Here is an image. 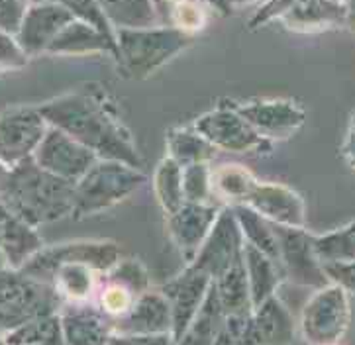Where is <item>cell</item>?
Here are the masks:
<instances>
[{
  "label": "cell",
  "mask_w": 355,
  "mask_h": 345,
  "mask_svg": "<svg viewBox=\"0 0 355 345\" xmlns=\"http://www.w3.org/2000/svg\"><path fill=\"white\" fill-rule=\"evenodd\" d=\"M49 126L80 141L98 159H114L141 169L132 132L122 120L112 94L98 82H89L55 100L37 106Z\"/></svg>",
  "instance_id": "1"
},
{
  "label": "cell",
  "mask_w": 355,
  "mask_h": 345,
  "mask_svg": "<svg viewBox=\"0 0 355 345\" xmlns=\"http://www.w3.org/2000/svg\"><path fill=\"white\" fill-rule=\"evenodd\" d=\"M73 198L75 184L44 171L34 159L14 165L0 179V202L34 228L71 216Z\"/></svg>",
  "instance_id": "2"
},
{
  "label": "cell",
  "mask_w": 355,
  "mask_h": 345,
  "mask_svg": "<svg viewBox=\"0 0 355 345\" xmlns=\"http://www.w3.org/2000/svg\"><path fill=\"white\" fill-rule=\"evenodd\" d=\"M193 42L195 35L177 30L173 26L116 30V63L126 77L141 81L151 77Z\"/></svg>",
  "instance_id": "3"
},
{
  "label": "cell",
  "mask_w": 355,
  "mask_h": 345,
  "mask_svg": "<svg viewBox=\"0 0 355 345\" xmlns=\"http://www.w3.org/2000/svg\"><path fill=\"white\" fill-rule=\"evenodd\" d=\"M146 183L144 169L114 159H98L75 183L73 218L92 216L126 200Z\"/></svg>",
  "instance_id": "4"
},
{
  "label": "cell",
  "mask_w": 355,
  "mask_h": 345,
  "mask_svg": "<svg viewBox=\"0 0 355 345\" xmlns=\"http://www.w3.org/2000/svg\"><path fill=\"white\" fill-rule=\"evenodd\" d=\"M61 299L55 288L22 271H0V334H8L26 322L58 312Z\"/></svg>",
  "instance_id": "5"
},
{
  "label": "cell",
  "mask_w": 355,
  "mask_h": 345,
  "mask_svg": "<svg viewBox=\"0 0 355 345\" xmlns=\"http://www.w3.org/2000/svg\"><path fill=\"white\" fill-rule=\"evenodd\" d=\"M349 322V292L330 281L304 304L300 314V334L309 345H340Z\"/></svg>",
  "instance_id": "6"
},
{
  "label": "cell",
  "mask_w": 355,
  "mask_h": 345,
  "mask_svg": "<svg viewBox=\"0 0 355 345\" xmlns=\"http://www.w3.org/2000/svg\"><path fill=\"white\" fill-rule=\"evenodd\" d=\"M120 261V247L112 242H69L42 247L37 254L24 265V275L32 276L40 283L51 281L53 271L59 265L79 263L89 265L98 275H106Z\"/></svg>",
  "instance_id": "7"
},
{
  "label": "cell",
  "mask_w": 355,
  "mask_h": 345,
  "mask_svg": "<svg viewBox=\"0 0 355 345\" xmlns=\"http://www.w3.org/2000/svg\"><path fill=\"white\" fill-rule=\"evenodd\" d=\"M283 275L300 287L322 288L330 283L314 249V236L306 228L273 224Z\"/></svg>",
  "instance_id": "8"
},
{
  "label": "cell",
  "mask_w": 355,
  "mask_h": 345,
  "mask_svg": "<svg viewBox=\"0 0 355 345\" xmlns=\"http://www.w3.org/2000/svg\"><path fill=\"white\" fill-rule=\"evenodd\" d=\"M191 126L216 150L232 153H265L273 148L269 139L261 138L238 112H234L226 104H220L214 110L198 116Z\"/></svg>",
  "instance_id": "9"
},
{
  "label": "cell",
  "mask_w": 355,
  "mask_h": 345,
  "mask_svg": "<svg viewBox=\"0 0 355 345\" xmlns=\"http://www.w3.org/2000/svg\"><path fill=\"white\" fill-rule=\"evenodd\" d=\"M243 259V236L240 226L232 214V208L222 206L212 230L208 231L207 240L200 245L195 259L189 263L202 275H207L212 283L222 276L230 267L240 263Z\"/></svg>",
  "instance_id": "10"
},
{
  "label": "cell",
  "mask_w": 355,
  "mask_h": 345,
  "mask_svg": "<svg viewBox=\"0 0 355 345\" xmlns=\"http://www.w3.org/2000/svg\"><path fill=\"white\" fill-rule=\"evenodd\" d=\"M228 108H232L250 124V126L269 141H283L288 139L293 134H297L306 120V112L300 104L293 100H222Z\"/></svg>",
  "instance_id": "11"
},
{
  "label": "cell",
  "mask_w": 355,
  "mask_h": 345,
  "mask_svg": "<svg viewBox=\"0 0 355 345\" xmlns=\"http://www.w3.org/2000/svg\"><path fill=\"white\" fill-rule=\"evenodd\" d=\"M49 124L37 108H12L0 116V163L14 167L32 159Z\"/></svg>",
  "instance_id": "12"
},
{
  "label": "cell",
  "mask_w": 355,
  "mask_h": 345,
  "mask_svg": "<svg viewBox=\"0 0 355 345\" xmlns=\"http://www.w3.org/2000/svg\"><path fill=\"white\" fill-rule=\"evenodd\" d=\"M32 159L44 171L73 184L98 161L94 151L53 126L47 127Z\"/></svg>",
  "instance_id": "13"
},
{
  "label": "cell",
  "mask_w": 355,
  "mask_h": 345,
  "mask_svg": "<svg viewBox=\"0 0 355 345\" xmlns=\"http://www.w3.org/2000/svg\"><path fill=\"white\" fill-rule=\"evenodd\" d=\"M210 285H212V281L207 275H202L193 267H187L181 275L171 278L165 287L161 288V292L167 297L169 306H171L173 342H177L183 335L184 330L189 328V324L193 322L196 312L200 310L202 302L207 299Z\"/></svg>",
  "instance_id": "14"
},
{
  "label": "cell",
  "mask_w": 355,
  "mask_h": 345,
  "mask_svg": "<svg viewBox=\"0 0 355 345\" xmlns=\"http://www.w3.org/2000/svg\"><path fill=\"white\" fill-rule=\"evenodd\" d=\"M245 206L253 208L267 222L279 226L304 228L306 222V206L302 196L286 184L257 181L245 200Z\"/></svg>",
  "instance_id": "15"
},
{
  "label": "cell",
  "mask_w": 355,
  "mask_h": 345,
  "mask_svg": "<svg viewBox=\"0 0 355 345\" xmlns=\"http://www.w3.org/2000/svg\"><path fill=\"white\" fill-rule=\"evenodd\" d=\"M220 210H222L220 204L184 202L177 212L167 216L169 233L187 263H191L198 254L200 245L207 240L208 231L212 230L216 222Z\"/></svg>",
  "instance_id": "16"
},
{
  "label": "cell",
  "mask_w": 355,
  "mask_h": 345,
  "mask_svg": "<svg viewBox=\"0 0 355 345\" xmlns=\"http://www.w3.org/2000/svg\"><path fill=\"white\" fill-rule=\"evenodd\" d=\"M171 306L159 290H146L134 300L132 308L112 320V334L157 335L171 334Z\"/></svg>",
  "instance_id": "17"
},
{
  "label": "cell",
  "mask_w": 355,
  "mask_h": 345,
  "mask_svg": "<svg viewBox=\"0 0 355 345\" xmlns=\"http://www.w3.org/2000/svg\"><path fill=\"white\" fill-rule=\"evenodd\" d=\"M75 18L63 6L55 2H37L24 14L18 30V44L24 53L47 51L51 42L61 34V30Z\"/></svg>",
  "instance_id": "18"
},
{
  "label": "cell",
  "mask_w": 355,
  "mask_h": 345,
  "mask_svg": "<svg viewBox=\"0 0 355 345\" xmlns=\"http://www.w3.org/2000/svg\"><path fill=\"white\" fill-rule=\"evenodd\" d=\"M345 0H306L285 12L277 22L295 34H322L345 28Z\"/></svg>",
  "instance_id": "19"
},
{
  "label": "cell",
  "mask_w": 355,
  "mask_h": 345,
  "mask_svg": "<svg viewBox=\"0 0 355 345\" xmlns=\"http://www.w3.org/2000/svg\"><path fill=\"white\" fill-rule=\"evenodd\" d=\"M65 345H108L112 320L98 306L67 304L59 312Z\"/></svg>",
  "instance_id": "20"
},
{
  "label": "cell",
  "mask_w": 355,
  "mask_h": 345,
  "mask_svg": "<svg viewBox=\"0 0 355 345\" xmlns=\"http://www.w3.org/2000/svg\"><path fill=\"white\" fill-rule=\"evenodd\" d=\"M295 320L277 294L253 308L248 322L245 345H291L295 337Z\"/></svg>",
  "instance_id": "21"
},
{
  "label": "cell",
  "mask_w": 355,
  "mask_h": 345,
  "mask_svg": "<svg viewBox=\"0 0 355 345\" xmlns=\"http://www.w3.org/2000/svg\"><path fill=\"white\" fill-rule=\"evenodd\" d=\"M0 247L6 259V267L20 271L42 247L44 242L34 226L10 214L0 202Z\"/></svg>",
  "instance_id": "22"
},
{
  "label": "cell",
  "mask_w": 355,
  "mask_h": 345,
  "mask_svg": "<svg viewBox=\"0 0 355 345\" xmlns=\"http://www.w3.org/2000/svg\"><path fill=\"white\" fill-rule=\"evenodd\" d=\"M49 53L55 55H91V53H106L110 57L118 59V47L114 39L106 37L103 32L92 28L91 24L73 20L61 34L47 47Z\"/></svg>",
  "instance_id": "23"
},
{
  "label": "cell",
  "mask_w": 355,
  "mask_h": 345,
  "mask_svg": "<svg viewBox=\"0 0 355 345\" xmlns=\"http://www.w3.org/2000/svg\"><path fill=\"white\" fill-rule=\"evenodd\" d=\"M243 265L252 292V304L253 308H257L261 302L275 294L285 275L281 265L245 242H243Z\"/></svg>",
  "instance_id": "24"
},
{
  "label": "cell",
  "mask_w": 355,
  "mask_h": 345,
  "mask_svg": "<svg viewBox=\"0 0 355 345\" xmlns=\"http://www.w3.org/2000/svg\"><path fill=\"white\" fill-rule=\"evenodd\" d=\"M49 285L67 304H87L98 292V273L89 265H59L51 275Z\"/></svg>",
  "instance_id": "25"
},
{
  "label": "cell",
  "mask_w": 355,
  "mask_h": 345,
  "mask_svg": "<svg viewBox=\"0 0 355 345\" xmlns=\"http://www.w3.org/2000/svg\"><path fill=\"white\" fill-rule=\"evenodd\" d=\"M96 4L114 30L159 26V12L153 0H96Z\"/></svg>",
  "instance_id": "26"
},
{
  "label": "cell",
  "mask_w": 355,
  "mask_h": 345,
  "mask_svg": "<svg viewBox=\"0 0 355 345\" xmlns=\"http://www.w3.org/2000/svg\"><path fill=\"white\" fill-rule=\"evenodd\" d=\"M212 287L224 316H243L253 312L252 292H250L243 259L234 267H230L224 275L218 276Z\"/></svg>",
  "instance_id": "27"
},
{
  "label": "cell",
  "mask_w": 355,
  "mask_h": 345,
  "mask_svg": "<svg viewBox=\"0 0 355 345\" xmlns=\"http://www.w3.org/2000/svg\"><path fill=\"white\" fill-rule=\"evenodd\" d=\"M257 183L252 171L238 163H226L210 172V188L212 196L220 200V206H238L245 204L252 188Z\"/></svg>",
  "instance_id": "28"
},
{
  "label": "cell",
  "mask_w": 355,
  "mask_h": 345,
  "mask_svg": "<svg viewBox=\"0 0 355 345\" xmlns=\"http://www.w3.org/2000/svg\"><path fill=\"white\" fill-rule=\"evenodd\" d=\"M216 148L208 143L193 126L173 127L167 132V157L181 167L210 163L216 157Z\"/></svg>",
  "instance_id": "29"
},
{
  "label": "cell",
  "mask_w": 355,
  "mask_h": 345,
  "mask_svg": "<svg viewBox=\"0 0 355 345\" xmlns=\"http://www.w3.org/2000/svg\"><path fill=\"white\" fill-rule=\"evenodd\" d=\"M222 324H224V312L218 304L214 287L210 285L200 310L196 312L193 322L189 324V328L175 342V345H216Z\"/></svg>",
  "instance_id": "30"
},
{
  "label": "cell",
  "mask_w": 355,
  "mask_h": 345,
  "mask_svg": "<svg viewBox=\"0 0 355 345\" xmlns=\"http://www.w3.org/2000/svg\"><path fill=\"white\" fill-rule=\"evenodd\" d=\"M232 208V214L240 226L243 242L253 245L255 249H259L261 254L271 257L273 261L279 263V247H277V238L273 231V224L257 214L253 208L245 206V204H238Z\"/></svg>",
  "instance_id": "31"
},
{
  "label": "cell",
  "mask_w": 355,
  "mask_h": 345,
  "mask_svg": "<svg viewBox=\"0 0 355 345\" xmlns=\"http://www.w3.org/2000/svg\"><path fill=\"white\" fill-rule=\"evenodd\" d=\"M153 191L161 210L167 216L177 212L184 204L183 167L173 161L171 157H165L163 161H159L153 175Z\"/></svg>",
  "instance_id": "32"
},
{
  "label": "cell",
  "mask_w": 355,
  "mask_h": 345,
  "mask_svg": "<svg viewBox=\"0 0 355 345\" xmlns=\"http://www.w3.org/2000/svg\"><path fill=\"white\" fill-rule=\"evenodd\" d=\"M8 345H65L59 312L46 314L4 334Z\"/></svg>",
  "instance_id": "33"
},
{
  "label": "cell",
  "mask_w": 355,
  "mask_h": 345,
  "mask_svg": "<svg viewBox=\"0 0 355 345\" xmlns=\"http://www.w3.org/2000/svg\"><path fill=\"white\" fill-rule=\"evenodd\" d=\"M314 249L322 265L355 261V220L338 230L314 236Z\"/></svg>",
  "instance_id": "34"
},
{
  "label": "cell",
  "mask_w": 355,
  "mask_h": 345,
  "mask_svg": "<svg viewBox=\"0 0 355 345\" xmlns=\"http://www.w3.org/2000/svg\"><path fill=\"white\" fill-rule=\"evenodd\" d=\"M37 2H55V4L63 6L65 10L69 12L75 20L91 24L92 28H96L106 37L116 42V30L104 18L103 10L98 8L96 0H37Z\"/></svg>",
  "instance_id": "35"
},
{
  "label": "cell",
  "mask_w": 355,
  "mask_h": 345,
  "mask_svg": "<svg viewBox=\"0 0 355 345\" xmlns=\"http://www.w3.org/2000/svg\"><path fill=\"white\" fill-rule=\"evenodd\" d=\"M171 8V26L183 30L187 34L195 35L200 32L208 22V6L202 0H181Z\"/></svg>",
  "instance_id": "36"
},
{
  "label": "cell",
  "mask_w": 355,
  "mask_h": 345,
  "mask_svg": "<svg viewBox=\"0 0 355 345\" xmlns=\"http://www.w3.org/2000/svg\"><path fill=\"white\" fill-rule=\"evenodd\" d=\"M96 299H98V304H96V306H98L110 320H118V318H122V316L132 308L134 300L138 299V297H136L134 292H130L126 287H122V285H118L114 281H108V278H106V283L103 285V288L96 292Z\"/></svg>",
  "instance_id": "37"
},
{
  "label": "cell",
  "mask_w": 355,
  "mask_h": 345,
  "mask_svg": "<svg viewBox=\"0 0 355 345\" xmlns=\"http://www.w3.org/2000/svg\"><path fill=\"white\" fill-rule=\"evenodd\" d=\"M183 195L184 202L214 204V202H210L212 188H210L208 163H196V165L183 167Z\"/></svg>",
  "instance_id": "38"
},
{
  "label": "cell",
  "mask_w": 355,
  "mask_h": 345,
  "mask_svg": "<svg viewBox=\"0 0 355 345\" xmlns=\"http://www.w3.org/2000/svg\"><path fill=\"white\" fill-rule=\"evenodd\" d=\"M108 281H114L118 285L126 287L130 292L139 297L141 292L149 290V276L146 267L138 259H120L118 263L106 273Z\"/></svg>",
  "instance_id": "39"
},
{
  "label": "cell",
  "mask_w": 355,
  "mask_h": 345,
  "mask_svg": "<svg viewBox=\"0 0 355 345\" xmlns=\"http://www.w3.org/2000/svg\"><path fill=\"white\" fill-rule=\"evenodd\" d=\"M300 2H306V0H265L263 4L255 10L252 20L248 24V28L250 30H259V28H263L267 24L277 22L285 12L295 8Z\"/></svg>",
  "instance_id": "40"
},
{
  "label": "cell",
  "mask_w": 355,
  "mask_h": 345,
  "mask_svg": "<svg viewBox=\"0 0 355 345\" xmlns=\"http://www.w3.org/2000/svg\"><path fill=\"white\" fill-rule=\"evenodd\" d=\"M26 14V0H0V30L12 34L20 30Z\"/></svg>",
  "instance_id": "41"
},
{
  "label": "cell",
  "mask_w": 355,
  "mask_h": 345,
  "mask_svg": "<svg viewBox=\"0 0 355 345\" xmlns=\"http://www.w3.org/2000/svg\"><path fill=\"white\" fill-rule=\"evenodd\" d=\"M26 63V53L18 42L0 30V69H18Z\"/></svg>",
  "instance_id": "42"
},
{
  "label": "cell",
  "mask_w": 355,
  "mask_h": 345,
  "mask_svg": "<svg viewBox=\"0 0 355 345\" xmlns=\"http://www.w3.org/2000/svg\"><path fill=\"white\" fill-rule=\"evenodd\" d=\"M324 271L332 283L345 288L349 294H355V261L352 263H326Z\"/></svg>",
  "instance_id": "43"
},
{
  "label": "cell",
  "mask_w": 355,
  "mask_h": 345,
  "mask_svg": "<svg viewBox=\"0 0 355 345\" xmlns=\"http://www.w3.org/2000/svg\"><path fill=\"white\" fill-rule=\"evenodd\" d=\"M108 345H175L171 334L157 335H120L112 334Z\"/></svg>",
  "instance_id": "44"
},
{
  "label": "cell",
  "mask_w": 355,
  "mask_h": 345,
  "mask_svg": "<svg viewBox=\"0 0 355 345\" xmlns=\"http://www.w3.org/2000/svg\"><path fill=\"white\" fill-rule=\"evenodd\" d=\"M342 155H344V161L349 165V169L355 171V132L349 127L342 143Z\"/></svg>",
  "instance_id": "45"
},
{
  "label": "cell",
  "mask_w": 355,
  "mask_h": 345,
  "mask_svg": "<svg viewBox=\"0 0 355 345\" xmlns=\"http://www.w3.org/2000/svg\"><path fill=\"white\" fill-rule=\"evenodd\" d=\"M205 4H207L210 10H214L216 14H220V16H230L232 14V8H230L228 0H202Z\"/></svg>",
  "instance_id": "46"
},
{
  "label": "cell",
  "mask_w": 355,
  "mask_h": 345,
  "mask_svg": "<svg viewBox=\"0 0 355 345\" xmlns=\"http://www.w3.org/2000/svg\"><path fill=\"white\" fill-rule=\"evenodd\" d=\"M347 4V20H345V28L349 32H355V0H345Z\"/></svg>",
  "instance_id": "47"
},
{
  "label": "cell",
  "mask_w": 355,
  "mask_h": 345,
  "mask_svg": "<svg viewBox=\"0 0 355 345\" xmlns=\"http://www.w3.org/2000/svg\"><path fill=\"white\" fill-rule=\"evenodd\" d=\"M255 2H259V0H228L230 8L232 10H238V8H248V6H253Z\"/></svg>",
  "instance_id": "48"
},
{
  "label": "cell",
  "mask_w": 355,
  "mask_h": 345,
  "mask_svg": "<svg viewBox=\"0 0 355 345\" xmlns=\"http://www.w3.org/2000/svg\"><path fill=\"white\" fill-rule=\"evenodd\" d=\"M2 269H8V267H6V259H4L2 247H0V271H2Z\"/></svg>",
  "instance_id": "49"
},
{
  "label": "cell",
  "mask_w": 355,
  "mask_h": 345,
  "mask_svg": "<svg viewBox=\"0 0 355 345\" xmlns=\"http://www.w3.org/2000/svg\"><path fill=\"white\" fill-rule=\"evenodd\" d=\"M349 130H354L355 132V110L354 114H352V118H349Z\"/></svg>",
  "instance_id": "50"
},
{
  "label": "cell",
  "mask_w": 355,
  "mask_h": 345,
  "mask_svg": "<svg viewBox=\"0 0 355 345\" xmlns=\"http://www.w3.org/2000/svg\"><path fill=\"white\" fill-rule=\"evenodd\" d=\"M177 2H181V0H165V4H169V6H173V4H177Z\"/></svg>",
  "instance_id": "51"
},
{
  "label": "cell",
  "mask_w": 355,
  "mask_h": 345,
  "mask_svg": "<svg viewBox=\"0 0 355 345\" xmlns=\"http://www.w3.org/2000/svg\"><path fill=\"white\" fill-rule=\"evenodd\" d=\"M0 345H8L6 344V337H4V334H0Z\"/></svg>",
  "instance_id": "52"
}]
</instances>
